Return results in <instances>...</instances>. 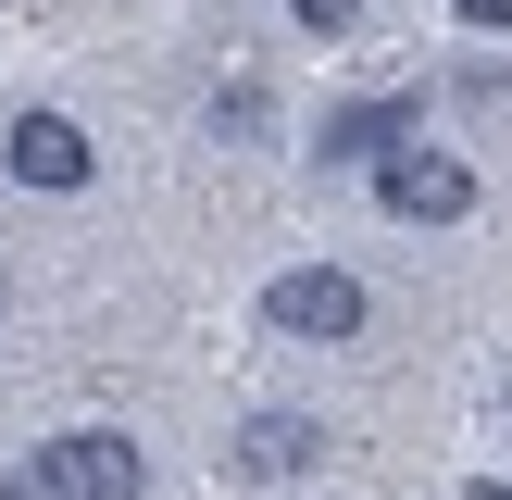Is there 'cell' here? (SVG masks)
Masks as SVG:
<instances>
[{
	"label": "cell",
	"mask_w": 512,
	"mask_h": 500,
	"mask_svg": "<svg viewBox=\"0 0 512 500\" xmlns=\"http://www.w3.org/2000/svg\"><path fill=\"white\" fill-rule=\"evenodd\" d=\"M138 488H150V450L125 425H63V438L13 450V475H0V500H138Z\"/></svg>",
	"instance_id": "cell-1"
},
{
	"label": "cell",
	"mask_w": 512,
	"mask_h": 500,
	"mask_svg": "<svg viewBox=\"0 0 512 500\" xmlns=\"http://www.w3.org/2000/svg\"><path fill=\"white\" fill-rule=\"evenodd\" d=\"M0 175L38 188V200H75V188H100V138L63 100H25V113H0Z\"/></svg>",
	"instance_id": "cell-2"
},
{
	"label": "cell",
	"mask_w": 512,
	"mask_h": 500,
	"mask_svg": "<svg viewBox=\"0 0 512 500\" xmlns=\"http://www.w3.org/2000/svg\"><path fill=\"white\" fill-rule=\"evenodd\" d=\"M263 325L300 338V350H350V338L375 325V288H363L350 263H288V275L263 288Z\"/></svg>",
	"instance_id": "cell-3"
},
{
	"label": "cell",
	"mask_w": 512,
	"mask_h": 500,
	"mask_svg": "<svg viewBox=\"0 0 512 500\" xmlns=\"http://www.w3.org/2000/svg\"><path fill=\"white\" fill-rule=\"evenodd\" d=\"M363 188H375V213H388V225H463L475 200H488V188H475V163H463V150H438V138H400Z\"/></svg>",
	"instance_id": "cell-4"
},
{
	"label": "cell",
	"mask_w": 512,
	"mask_h": 500,
	"mask_svg": "<svg viewBox=\"0 0 512 500\" xmlns=\"http://www.w3.org/2000/svg\"><path fill=\"white\" fill-rule=\"evenodd\" d=\"M400 138H425V88H363V100H338V113L313 125V163H338V175H375Z\"/></svg>",
	"instance_id": "cell-5"
},
{
	"label": "cell",
	"mask_w": 512,
	"mask_h": 500,
	"mask_svg": "<svg viewBox=\"0 0 512 500\" xmlns=\"http://www.w3.org/2000/svg\"><path fill=\"white\" fill-rule=\"evenodd\" d=\"M325 463V413H250L238 425V475L250 488H288V475Z\"/></svg>",
	"instance_id": "cell-6"
},
{
	"label": "cell",
	"mask_w": 512,
	"mask_h": 500,
	"mask_svg": "<svg viewBox=\"0 0 512 500\" xmlns=\"http://www.w3.org/2000/svg\"><path fill=\"white\" fill-rule=\"evenodd\" d=\"M450 100H463L475 125H500V113H512V63H488V50H475V63H450Z\"/></svg>",
	"instance_id": "cell-7"
},
{
	"label": "cell",
	"mask_w": 512,
	"mask_h": 500,
	"mask_svg": "<svg viewBox=\"0 0 512 500\" xmlns=\"http://www.w3.org/2000/svg\"><path fill=\"white\" fill-rule=\"evenodd\" d=\"M288 25H300V38H350V25H363V0H288Z\"/></svg>",
	"instance_id": "cell-8"
},
{
	"label": "cell",
	"mask_w": 512,
	"mask_h": 500,
	"mask_svg": "<svg viewBox=\"0 0 512 500\" xmlns=\"http://www.w3.org/2000/svg\"><path fill=\"white\" fill-rule=\"evenodd\" d=\"M213 125H225V138H263L275 100H263V88H225V100H213Z\"/></svg>",
	"instance_id": "cell-9"
},
{
	"label": "cell",
	"mask_w": 512,
	"mask_h": 500,
	"mask_svg": "<svg viewBox=\"0 0 512 500\" xmlns=\"http://www.w3.org/2000/svg\"><path fill=\"white\" fill-rule=\"evenodd\" d=\"M450 13H463L475 38H512V0H450Z\"/></svg>",
	"instance_id": "cell-10"
},
{
	"label": "cell",
	"mask_w": 512,
	"mask_h": 500,
	"mask_svg": "<svg viewBox=\"0 0 512 500\" xmlns=\"http://www.w3.org/2000/svg\"><path fill=\"white\" fill-rule=\"evenodd\" d=\"M463 500H512V488H500V475H475V488H463Z\"/></svg>",
	"instance_id": "cell-11"
},
{
	"label": "cell",
	"mask_w": 512,
	"mask_h": 500,
	"mask_svg": "<svg viewBox=\"0 0 512 500\" xmlns=\"http://www.w3.org/2000/svg\"><path fill=\"white\" fill-rule=\"evenodd\" d=\"M0 300H13V275H0Z\"/></svg>",
	"instance_id": "cell-12"
}]
</instances>
